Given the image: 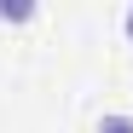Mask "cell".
<instances>
[{
    "label": "cell",
    "mask_w": 133,
    "mask_h": 133,
    "mask_svg": "<svg viewBox=\"0 0 133 133\" xmlns=\"http://www.w3.org/2000/svg\"><path fill=\"white\" fill-rule=\"evenodd\" d=\"M35 6H0V23H29Z\"/></svg>",
    "instance_id": "cell-2"
},
{
    "label": "cell",
    "mask_w": 133,
    "mask_h": 133,
    "mask_svg": "<svg viewBox=\"0 0 133 133\" xmlns=\"http://www.w3.org/2000/svg\"><path fill=\"white\" fill-rule=\"evenodd\" d=\"M122 35H127V46H133V6H127V17H122Z\"/></svg>",
    "instance_id": "cell-3"
},
{
    "label": "cell",
    "mask_w": 133,
    "mask_h": 133,
    "mask_svg": "<svg viewBox=\"0 0 133 133\" xmlns=\"http://www.w3.org/2000/svg\"><path fill=\"white\" fill-rule=\"evenodd\" d=\"M98 133H133V116H116L110 110V116H98Z\"/></svg>",
    "instance_id": "cell-1"
}]
</instances>
